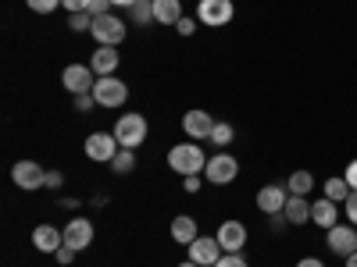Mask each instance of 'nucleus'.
Listing matches in <instances>:
<instances>
[{
    "label": "nucleus",
    "instance_id": "nucleus-2",
    "mask_svg": "<svg viewBox=\"0 0 357 267\" xmlns=\"http://www.w3.org/2000/svg\"><path fill=\"white\" fill-rule=\"evenodd\" d=\"M114 139L118 146H126V150H139V146L146 143V118L143 114H122L114 122Z\"/></svg>",
    "mask_w": 357,
    "mask_h": 267
},
{
    "label": "nucleus",
    "instance_id": "nucleus-39",
    "mask_svg": "<svg viewBox=\"0 0 357 267\" xmlns=\"http://www.w3.org/2000/svg\"><path fill=\"white\" fill-rule=\"evenodd\" d=\"M343 178H347V182H350V189H357V161H350V164H347Z\"/></svg>",
    "mask_w": 357,
    "mask_h": 267
},
{
    "label": "nucleus",
    "instance_id": "nucleus-3",
    "mask_svg": "<svg viewBox=\"0 0 357 267\" xmlns=\"http://www.w3.org/2000/svg\"><path fill=\"white\" fill-rule=\"evenodd\" d=\"M89 33H93V40H97L100 47H118V43L126 40L129 29H126V22L118 18L114 11H107V15H97V18H93V29H89Z\"/></svg>",
    "mask_w": 357,
    "mask_h": 267
},
{
    "label": "nucleus",
    "instance_id": "nucleus-41",
    "mask_svg": "<svg viewBox=\"0 0 357 267\" xmlns=\"http://www.w3.org/2000/svg\"><path fill=\"white\" fill-rule=\"evenodd\" d=\"M136 0H111V8H132Z\"/></svg>",
    "mask_w": 357,
    "mask_h": 267
},
{
    "label": "nucleus",
    "instance_id": "nucleus-19",
    "mask_svg": "<svg viewBox=\"0 0 357 267\" xmlns=\"http://www.w3.org/2000/svg\"><path fill=\"white\" fill-rule=\"evenodd\" d=\"M282 214H286L289 225H307V221H311V200H307V196H289Z\"/></svg>",
    "mask_w": 357,
    "mask_h": 267
},
{
    "label": "nucleus",
    "instance_id": "nucleus-11",
    "mask_svg": "<svg viewBox=\"0 0 357 267\" xmlns=\"http://www.w3.org/2000/svg\"><path fill=\"white\" fill-rule=\"evenodd\" d=\"M325 243H329V250H333L336 257H343V260H347V257L357 250V228H354L350 221H347V225L340 221L336 228L325 232Z\"/></svg>",
    "mask_w": 357,
    "mask_h": 267
},
{
    "label": "nucleus",
    "instance_id": "nucleus-15",
    "mask_svg": "<svg viewBox=\"0 0 357 267\" xmlns=\"http://www.w3.org/2000/svg\"><path fill=\"white\" fill-rule=\"evenodd\" d=\"M286 200H289V189L286 186H264L261 193H257V211L261 214H282L286 211Z\"/></svg>",
    "mask_w": 357,
    "mask_h": 267
},
{
    "label": "nucleus",
    "instance_id": "nucleus-17",
    "mask_svg": "<svg viewBox=\"0 0 357 267\" xmlns=\"http://www.w3.org/2000/svg\"><path fill=\"white\" fill-rule=\"evenodd\" d=\"M311 221L318 225V228H336L340 225V203L336 200H329V196H321V200H314L311 203Z\"/></svg>",
    "mask_w": 357,
    "mask_h": 267
},
{
    "label": "nucleus",
    "instance_id": "nucleus-10",
    "mask_svg": "<svg viewBox=\"0 0 357 267\" xmlns=\"http://www.w3.org/2000/svg\"><path fill=\"white\" fill-rule=\"evenodd\" d=\"M222 243L215 239V235H197V239L190 243V260L200 264V267H215L222 260Z\"/></svg>",
    "mask_w": 357,
    "mask_h": 267
},
{
    "label": "nucleus",
    "instance_id": "nucleus-7",
    "mask_svg": "<svg viewBox=\"0 0 357 267\" xmlns=\"http://www.w3.org/2000/svg\"><path fill=\"white\" fill-rule=\"evenodd\" d=\"M93 97H97V107H122L129 100V86L114 75H104L93 86Z\"/></svg>",
    "mask_w": 357,
    "mask_h": 267
},
{
    "label": "nucleus",
    "instance_id": "nucleus-23",
    "mask_svg": "<svg viewBox=\"0 0 357 267\" xmlns=\"http://www.w3.org/2000/svg\"><path fill=\"white\" fill-rule=\"evenodd\" d=\"M354 189H350V182L340 175V178H329V182H325V196L329 200H336V203H347V196H350Z\"/></svg>",
    "mask_w": 357,
    "mask_h": 267
},
{
    "label": "nucleus",
    "instance_id": "nucleus-5",
    "mask_svg": "<svg viewBox=\"0 0 357 267\" xmlns=\"http://www.w3.org/2000/svg\"><path fill=\"white\" fill-rule=\"evenodd\" d=\"M82 150H86V157H89V161H97V164H111V161L118 157V150H122V146H118L114 132H111V136H107V132H89Z\"/></svg>",
    "mask_w": 357,
    "mask_h": 267
},
{
    "label": "nucleus",
    "instance_id": "nucleus-22",
    "mask_svg": "<svg viewBox=\"0 0 357 267\" xmlns=\"http://www.w3.org/2000/svg\"><path fill=\"white\" fill-rule=\"evenodd\" d=\"M286 189H289V196H307V193L314 189V175H311V171H293L289 182H286Z\"/></svg>",
    "mask_w": 357,
    "mask_h": 267
},
{
    "label": "nucleus",
    "instance_id": "nucleus-33",
    "mask_svg": "<svg viewBox=\"0 0 357 267\" xmlns=\"http://www.w3.org/2000/svg\"><path fill=\"white\" fill-rule=\"evenodd\" d=\"M54 260H57V264H61V267H68V264L75 260V250H72V246H61V250H57V253H54Z\"/></svg>",
    "mask_w": 357,
    "mask_h": 267
},
{
    "label": "nucleus",
    "instance_id": "nucleus-9",
    "mask_svg": "<svg viewBox=\"0 0 357 267\" xmlns=\"http://www.w3.org/2000/svg\"><path fill=\"white\" fill-rule=\"evenodd\" d=\"M97 72L89 68V65H68L65 72H61V82H65V89L68 93H75V97H82V93H93V86H97Z\"/></svg>",
    "mask_w": 357,
    "mask_h": 267
},
{
    "label": "nucleus",
    "instance_id": "nucleus-14",
    "mask_svg": "<svg viewBox=\"0 0 357 267\" xmlns=\"http://www.w3.org/2000/svg\"><path fill=\"white\" fill-rule=\"evenodd\" d=\"M215 118L207 114V111H190V114H183V132L193 139V143H200V139H211V132H215Z\"/></svg>",
    "mask_w": 357,
    "mask_h": 267
},
{
    "label": "nucleus",
    "instance_id": "nucleus-26",
    "mask_svg": "<svg viewBox=\"0 0 357 267\" xmlns=\"http://www.w3.org/2000/svg\"><path fill=\"white\" fill-rule=\"evenodd\" d=\"M236 139V129L229 125V122H222V125H215V132H211V143L218 146V150H222V146H229Z\"/></svg>",
    "mask_w": 357,
    "mask_h": 267
},
{
    "label": "nucleus",
    "instance_id": "nucleus-16",
    "mask_svg": "<svg viewBox=\"0 0 357 267\" xmlns=\"http://www.w3.org/2000/svg\"><path fill=\"white\" fill-rule=\"evenodd\" d=\"M33 246L40 250V253H57L65 246V228H54V225H36L33 228Z\"/></svg>",
    "mask_w": 357,
    "mask_h": 267
},
{
    "label": "nucleus",
    "instance_id": "nucleus-38",
    "mask_svg": "<svg viewBox=\"0 0 357 267\" xmlns=\"http://www.w3.org/2000/svg\"><path fill=\"white\" fill-rule=\"evenodd\" d=\"M268 228H272V232H286V228H289L286 214H272V221H268Z\"/></svg>",
    "mask_w": 357,
    "mask_h": 267
},
{
    "label": "nucleus",
    "instance_id": "nucleus-6",
    "mask_svg": "<svg viewBox=\"0 0 357 267\" xmlns=\"http://www.w3.org/2000/svg\"><path fill=\"white\" fill-rule=\"evenodd\" d=\"M11 182H15L22 193H36V189L47 186V171H43V164H36V161H18V164L11 168Z\"/></svg>",
    "mask_w": 357,
    "mask_h": 267
},
{
    "label": "nucleus",
    "instance_id": "nucleus-35",
    "mask_svg": "<svg viewBox=\"0 0 357 267\" xmlns=\"http://www.w3.org/2000/svg\"><path fill=\"white\" fill-rule=\"evenodd\" d=\"M65 186V175L61 171H47V189H61Z\"/></svg>",
    "mask_w": 357,
    "mask_h": 267
},
{
    "label": "nucleus",
    "instance_id": "nucleus-12",
    "mask_svg": "<svg viewBox=\"0 0 357 267\" xmlns=\"http://www.w3.org/2000/svg\"><path fill=\"white\" fill-rule=\"evenodd\" d=\"M89 243H93V221L89 218H72L65 225V246L82 253V250H89Z\"/></svg>",
    "mask_w": 357,
    "mask_h": 267
},
{
    "label": "nucleus",
    "instance_id": "nucleus-4",
    "mask_svg": "<svg viewBox=\"0 0 357 267\" xmlns=\"http://www.w3.org/2000/svg\"><path fill=\"white\" fill-rule=\"evenodd\" d=\"M240 175V161H236L232 154H215V157H207V168H204V178L211 186H229L232 178Z\"/></svg>",
    "mask_w": 357,
    "mask_h": 267
},
{
    "label": "nucleus",
    "instance_id": "nucleus-36",
    "mask_svg": "<svg viewBox=\"0 0 357 267\" xmlns=\"http://www.w3.org/2000/svg\"><path fill=\"white\" fill-rule=\"evenodd\" d=\"M183 189H186L190 196L200 193V175H186V178H183Z\"/></svg>",
    "mask_w": 357,
    "mask_h": 267
},
{
    "label": "nucleus",
    "instance_id": "nucleus-43",
    "mask_svg": "<svg viewBox=\"0 0 357 267\" xmlns=\"http://www.w3.org/2000/svg\"><path fill=\"white\" fill-rule=\"evenodd\" d=\"M178 267H200V264H193V260H186V264H178Z\"/></svg>",
    "mask_w": 357,
    "mask_h": 267
},
{
    "label": "nucleus",
    "instance_id": "nucleus-30",
    "mask_svg": "<svg viewBox=\"0 0 357 267\" xmlns=\"http://www.w3.org/2000/svg\"><path fill=\"white\" fill-rule=\"evenodd\" d=\"M93 107H97V97H93V93H82V97H75V111H79V114H89Z\"/></svg>",
    "mask_w": 357,
    "mask_h": 267
},
{
    "label": "nucleus",
    "instance_id": "nucleus-1",
    "mask_svg": "<svg viewBox=\"0 0 357 267\" xmlns=\"http://www.w3.org/2000/svg\"><path fill=\"white\" fill-rule=\"evenodd\" d=\"M168 168L175 171V175H200L204 168H207V157H204V150H200V143H178V146H172L168 150Z\"/></svg>",
    "mask_w": 357,
    "mask_h": 267
},
{
    "label": "nucleus",
    "instance_id": "nucleus-28",
    "mask_svg": "<svg viewBox=\"0 0 357 267\" xmlns=\"http://www.w3.org/2000/svg\"><path fill=\"white\" fill-rule=\"evenodd\" d=\"M57 4H61V0H25V8L36 11V15H50Z\"/></svg>",
    "mask_w": 357,
    "mask_h": 267
},
{
    "label": "nucleus",
    "instance_id": "nucleus-25",
    "mask_svg": "<svg viewBox=\"0 0 357 267\" xmlns=\"http://www.w3.org/2000/svg\"><path fill=\"white\" fill-rule=\"evenodd\" d=\"M136 168V150H126V146H122V150H118V157L111 161V171L114 175H129Z\"/></svg>",
    "mask_w": 357,
    "mask_h": 267
},
{
    "label": "nucleus",
    "instance_id": "nucleus-42",
    "mask_svg": "<svg viewBox=\"0 0 357 267\" xmlns=\"http://www.w3.org/2000/svg\"><path fill=\"white\" fill-rule=\"evenodd\" d=\"M343 264H347V267H357V250H354V253H350V257H347Z\"/></svg>",
    "mask_w": 357,
    "mask_h": 267
},
{
    "label": "nucleus",
    "instance_id": "nucleus-18",
    "mask_svg": "<svg viewBox=\"0 0 357 267\" xmlns=\"http://www.w3.org/2000/svg\"><path fill=\"white\" fill-rule=\"evenodd\" d=\"M118 61H122V57H118L114 47H97L93 57H89V68L104 79V75H114V72H118Z\"/></svg>",
    "mask_w": 357,
    "mask_h": 267
},
{
    "label": "nucleus",
    "instance_id": "nucleus-27",
    "mask_svg": "<svg viewBox=\"0 0 357 267\" xmlns=\"http://www.w3.org/2000/svg\"><path fill=\"white\" fill-rule=\"evenodd\" d=\"M68 29H72V33H89V29H93V15H89V11L68 15Z\"/></svg>",
    "mask_w": 357,
    "mask_h": 267
},
{
    "label": "nucleus",
    "instance_id": "nucleus-32",
    "mask_svg": "<svg viewBox=\"0 0 357 267\" xmlns=\"http://www.w3.org/2000/svg\"><path fill=\"white\" fill-rule=\"evenodd\" d=\"M86 11L93 15V18H97V15H107V11H111V0H89Z\"/></svg>",
    "mask_w": 357,
    "mask_h": 267
},
{
    "label": "nucleus",
    "instance_id": "nucleus-21",
    "mask_svg": "<svg viewBox=\"0 0 357 267\" xmlns=\"http://www.w3.org/2000/svg\"><path fill=\"white\" fill-rule=\"evenodd\" d=\"M178 18H183V0H154V22L178 25Z\"/></svg>",
    "mask_w": 357,
    "mask_h": 267
},
{
    "label": "nucleus",
    "instance_id": "nucleus-31",
    "mask_svg": "<svg viewBox=\"0 0 357 267\" xmlns=\"http://www.w3.org/2000/svg\"><path fill=\"white\" fill-rule=\"evenodd\" d=\"M215 267H250V264H247L240 253H222V260H218Z\"/></svg>",
    "mask_w": 357,
    "mask_h": 267
},
{
    "label": "nucleus",
    "instance_id": "nucleus-8",
    "mask_svg": "<svg viewBox=\"0 0 357 267\" xmlns=\"http://www.w3.org/2000/svg\"><path fill=\"white\" fill-rule=\"evenodd\" d=\"M232 15H236L232 0H200V4H197V22L200 25H211V29L229 25Z\"/></svg>",
    "mask_w": 357,
    "mask_h": 267
},
{
    "label": "nucleus",
    "instance_id": "nucleus-29",
    "mask_svg": "<svg viewBox=\"0 0 357 267\" xmlns=\"http://www.w3.org/2000/svg\"><path fill=\"white\" fill-rule=\"evenodd\" d=\"M343 218L357 228V189H354V193L347 196V203H343Z\"/></svg>",
    "mask_w": 357,
    "mask_h": 267
},
{
    "label": "nucleus",
    "instance_id": "nucleus-20",
    "mask_svg": "<svg viewBox=\"0 0 357 267\" xmlns=\"http://www.w3.org/2000/svg\"><path fill=\"white\" fill-rule=\"evenodd\" d=\"M200 235V228H197V221L190 218V214H178L175 221H172V239L175 243H183V246H190L193 239Z\"/></svg>",
    "mask_w": 357,
    "mask_h": 267
},
{
    "label": "nucleus",
    "instance_id": "nucleus-40",
    "mask_svg": "<svg viewBox=\"0 0 357 267\" xmlns=\"http://www.w3.org/2000/svg\"><path fill=\"white\" fill-rule=\"evenodd\" d=\"M296 267H325L318 257H304V260H296Z\"/></svg>",
    "mask_w": 357,
    "mask_h": 267
},
{
    "label": "nucleus",
    "instance_id": "nucleus-24",
    "mask_svg": "<svg viewBox=\"0 0 357 267\" xmlns=\"http://www.w3.org/2000/svg\"><path fill=\"white\" fill-rule=\"evenodd\" d=\"M129 15H132L136 25H151L154 22V0H136V4L129 8Z\"/></svg>",
    "mask_w": 357,
    "mask_h": 267
},
{
    "label": "nucleus",
    "instance_id": "nucleus-37",
    "mask_svg": "<svg viewBox=\"0 0 357 267\" xmlns=\"http://www.w3.org/2000/svg\"><path fill=\"white\" fill-rule=\"evenodd\" d=\"M175 29H178V36H193L197 22H193V18H178V25H175Z\"/></svg>",
    "mask_w": 357,
    "mask_h": 267
},
{
    "label": "nucleus",
    "instance_id": "nucleus-13",
    "mask_svg": "<svg viewBox=\"0 0 357 267\" xmlns=\"http://www.w3.org/2000/svg\"><path fill=\"white\" fill-rule=\"evenodd\" d=\"M215 239L222 243L225 253H240L247 246V225L243 221H222L218 232H215Z\"/></svg>",
    "mask_w": 357,
    "mask_h": 267
},
{
    "label": "nucleus",
    "instance_id": "nucleus-34",
    "mask_svg": "<svg viewBox=\"0 0 357 267\" xmlns=\"http://www.w3.org/2000/svg\"><path fill=\"white\" fill-rule=\"evenodd\" d=\"M61 8H68V15H79L89 8V0H61Z\"/></svg>",
    "mask_w": 357,
    "mask_h": 267
}]
</instances>
